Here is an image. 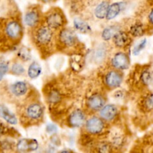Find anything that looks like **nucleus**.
<instances>
[{
  "label": "nucleus",
  "instance_id": "1",
  "mask_svg": "<svg viewBox=\"0 0 153 153\" xmlns=\"http://www.w3.org/2000/svg\"><path fill=\"white\" fill-rule=\"evenodd\" d=\"M23 34V26L17 13L11 11L0 16V53L16 49Z\"/></svg>",
  "mask_w": 153,
  "mask_h": 153
},
{
  "label": "nucleus",
  "instance_id": "2",
  "mask_svg": "<svg viewBox=\"0 0 153 153\" xmlns=\"http://www.w3.org/2000/svg\"><path fill=\"white\" fill-rule=\"evenodd\" d=\"M16 113L21 125L24 127L39 123L44 116V108L40 102L25 100L16 105Z\"/></svg>",
  "mask_w": 153,
  "mask_h": 153
},
{
  "label": "nucleus",
  "instance_id": "3",
  "mask_svg": "<svg viewBox=\"0 0 153 153\" xmlns=\"http://www.w3.org/2000/svg\"><path fill=\"white\" fill-rule=\"evenodd\" d=\"M31 39L36 47L42 54L48 55V53L52 52L54 46L56 47V40L55 41L54 31L44 23L33 28Z\"/></svg>",
  "mask_w": 153,
  "mask_h": 153
},
{
  "label": "nucleus",
  "instance_id": "4",
  "mask_svg": "<svg viewBox=\"0 0 153 153\" xmlns=\"http://www.w3.org/2000/svg\"><path fill=\"white\" fill-rule=\"evenodd\" d=\"M28 85L23 81H17L0 88V98L9 103L16 105L22 102V99L28 94Z\"/></svg>",
  "mask_w": 153,
  "mask_h": 153
},
{
  "label": "nucleus",
  "instance_id": "5",
  "mask_svg": "<svg viewBox=\"0 0 153 153\" xmlns=\"http://www.w3.org/2000/svg\"><path fill=\"white\" fill-rule=\"evenodd\" d=\"M79 46V39L73 30L63 28L58 31L56 38V47L60 50H73Z\"/></svg>",
  "mask_w": 153,
  "mask_h": 153
},
{
  "label": "nucleus",
  "instance_id": "6",
  "mask_svg": "<svg viewBox=\"0 0 153 153\" xmlns=\"http://www.w3.org/2000/svg\"><path fill=\"white\" fill-rule=\"evenodd\" d=\"M44 24L53 31H59L66 24V16L60 8H52L44 16Z\"/></svg>",
  "mask_w": 153,
  "mask_h": 153
},
{
  "label": "nucleus",
  "instance_id": "7",
  "mask_svg": "<svg viewBox=\"0 0 153 153\" xmlns=\"http://www.w3.org/2000/svg\"><path fill=\"white\" fill-rule=\"evenodd\" d=\"M85 131L94 136H100L106 131V122L100 117L94 116L87 120L85 124Z\"/></svg>",
  "mask_w": 153,
  "mask_h": 153
},
{
  "label": "nucleus",
  "instance_id": "8",
  "mask_svg": "<svg viewBox=\"0 0 153 153\" xmlns=\"http://www.w3.org/2000/svg\"><path fill=\"white\" fill-rule=\"evenodd\" d=\"M45 95H46V102L50 107L53 108L54 110L61 105L65 98L64 91L55 85L47 88V91Z\"/></svg>",
  "mask_w": 153,
  "mask_h": 153
},
{
  "label": "nucleus",
  "instance_id": "9",
  "mask_svg": "<svg viewBox=\"0 0 153 153\" xmlns=\"http://www.w3.org/2000/svg\"><path fill=\"white\" fill-rule=\"evenodd\" d=\"M24 23L31 29L41 24V13L40 9L36 6L31 7L26 10L23 18Z\"/></svg>",
  "mask_w": 153,
  "mask_h": 153
},
{
  "label": "nucleus",
  "instance_id": "10",
  "mask_svg": "<svg viewBox=\"0 0 153 153\" xmlns=\"http://www.w3.org/2000/svg\"><path fill=\"white\" fill-rule=\"evenodd\" d=\"M123 77L120 71L114 69V70H109L105 73L104 76L103 82L106 88L110 90H113L120 87L123 83Z\"/></svg>",
  "mask_w": 153,
  "mask_h": 153
},
{
  "label": "nucleus",
  "instance_id": "11",
  "mask_svg": "<svg viewBox=\"0 0 153 153\" xmlns=\"http://www.w3.org/2000/svg\"><path fill=\"white\" fill-rule=\"evenodd\" d=\"M105 98L100 93L92 94L86 100V106L91 111H100L105 105Z\"/></svg>",
  "mask_w": 153,
  "mask_h": 153
},
{
  "label": "nucleus",
  "instance_id": "12",
  "mask_svg": "<svg viewBox=\"0 0 153 153\" xmlns=\"http://www.w3.org/2000/svg\"><path fill=\"white\" fill-rule=\"evenodd\" d=\"M111 64L114 69L122 71L127 70L130 65V58L128 54L123 52H118L112 58Z\"/></svg>",
  "mask_w": 153,
  "mask_h": 153
},
{
  "label": "nucleus",
  "instance_id": "13",
  "mask_svg": "<svg viewBox=\"0 0 153 153\" xmlns=\"http://www.w3.org/2000/svg\"><path fill=\"white\" fill-rule=\"evenodd\" d=\"M86 114L82 109H76L72 111L67 117V123L72 128H79L86 122Z\"/></svg>",
  "mask_w": 153,
  "mask_h": 153
},
{
  "label": "nucleus",
  "instance_id": "14",
  "mask_svg": "<svg viewBox=\"0 0 153 153\" xmlns=\"http://www.w3.org/2000/svg\"><path fill=\"white\" fill-rule=\"evenodd\" d=\"M39 147V143L35 139H20L16 143V151L19 152H28L36 151Z\"/></svg>",
  "mask_w": 153,
  "mask_h": 153
},
{
  "label": "nucleus",
  "instance_id": "15",
  "mask_svg": "<svg viewBox=\"0 0 153 153\" xmlns=\"http://www.w3.org/2000/svg\"><path fill=\"white\" fill-rule=\"evenodd\" d=\"M118 112L119 111L115 105H105L104 107L100 111V117L106 123L112 122L117 117Z\"/></svg>",
  "mask_w": 153,
  "mask_h": 153
},
{
  "label": "nucleus",
  "instance_id": "16",
  "mask_svg": "<svg viewBox=\"0 0 153 153\" xmlns=\"http://www.w3.org/2000/svg\"><path fill=\"white\" fill-rule=\"evenodd\" d=\"M133 79L143 87L149 86L152 82V74L149 68H143L139 72L133 73Z\"/></svg>",
  "mask_w": 153,
  "mask_h": 153
},
{
  "label": "nucleus",
  "instance_id": "17",
  "mask_svg": "<svg viewBox=\"0 0 153 153\" xmlns=\"http://www.w3.org/2000/svg\"><path fill=\"white\" fill-rule=\"evenodd\" d=\"M112 40L116 47L119 48V49H123L128 46L131 43V35L128 32L120 30L114 34Z\"/></svg>",
  "mask_w": 153,
  "mask_h": 153
},
{
  "label": "nucleus",
  "instance_id": "18",
  "mask_svg": "<svg viewBox=\"0 0 153 153\" xmlns=\"http://www.w3.org/2000/svg\"><path fill=\"white\" fill-rule=\"evenodd\" d=\"M19 133L14 128L10 126L9 123L0 120V139L1 138H17Z\"/></svg>",
  "mask_w": 153,
  "mask_h": 153
},
{
  "label": "nucleus",
  "instance_id": "19",
  "mask_svg": "<svg viewBox=\"0 0 153 153\" xmlns=\"http://www.w3.org/2000/svg\"><path fill=\"white\" fill-rule=\"evenodd\" d=\"M123 6L124 2H122V1L114 2L111 4H110L105 19L108 20H111V19L116 18L121 13L123 8Z\"/></svg>",
  "mask_w": 153,
  "mask_h": 153
},
{
  "label": "nucleus",
  "instance_id": "20",
  "mask_svg": "<svg viewBox=\"0 0 153 153\" xmlns=\"http://www.w3.org/2000/svg\"><path fill=\"white\" fill-rule=\"evenodd\" d=\"M109 141L112 144L114 149H120L122 148L125 143V137L120 131H114L110 134Z\"/></svg>",
  "mask_w": 153,
  "mask_h": 153
},
{
  "label": "nucleus",
  "instance_id": "21",
  "mask_svg": "<svg viewBox=\"0 0 153 153\" xmlns=\"http://www.w3.org/2000/svg\"><path fill=\"white\" fill-rule=\"evenodd\" d=\"M109 6L110 4L108 0H102L99 4H97L94 9V15L96 17L100 19H105L107 15Z\"/></svg>",
  "mask_w": 153,
  "mask_h": 153
},
{
  "label": "nucleus",
  "instance_id": "22",
  "mask_svg": "<svg viewBox=\"0 0 153 153\" xmlns=\"http://www.w3.org/2000/svg\"><path fill=\"white\" fill-rule=\"evenodd\" d=\"M0 117L4 120L6 123L10 125H15L18 122V119L16 115L10 112L5 106L1 105H0Z\"/></svg>",
  "mask_w": 153,
  "mask_h": 153
},
{
  "label": "nucleus",
  "instance_id": "23",
  "mask_svg": "<svg viewBox=\"0 0 153 153\" xmlns=\"http://www.w3.org/2000/svg\"><path fill=\"white\" fill-rule=\"evenodd\" d=\"M83 55L79 52L73 53L70 58V67L72 70L75 72H79L82 70L83 64Z\"/></svg>",
  "mask_w": 153,
  "mask_h": 153
},
{
  "label": "nucleus",
  "instance_id": "24",
  "mask_svg": "<svg viewBox=\"0 0 153 153\" xmlns=\"http://www.w3.org/2000/svg\"><path fill=\"white\" fill-rule=\"evenodd\" d=\"M94 137L95 136L91 135L87 132L86 134H82L79 140L81 146L85 149H95L97 142H96Z\"/></svg>",
  "mask_w": 153,
  "mask_h": 153
},
{
  "label": "nucleus",
  "instance_id": "25",
  "mask_svg": "<svg viewBox=\"0 0 153 153\" xmlns=\"http://www.w3.org/2000/svg\"><path fill=\"white\" fill-rule=\"evenodd\" d=\"M128 33L130 35L134 37H142L146 33V28L144 25L140 22H135L130 26Z\"/></svg>",
  "mask_w": 153,
  "mask_h": 153
},
{
  "label": "nucleus",
  "instance_id": "26",
  "mask_svg": "<svg viewBox=\"0 0 153 153\" xmlns=\"http://www.w3.org/2000/svg\"><path fill=\"white\" fill-rule=\"evenodd\" d=\"M73 27L78 31L84 34H88L91 31V25L81 18H75L73 20Z\"/></svg>",
  "mask_w": 153,
  "mask_h": 153
},
{
  "label": "nucleus",
  "instance_id": "27",
  "mask_svg": "<svg viewBox=\"0 0 153 153\" xmlns=\"http://www.w3.org/2000/svg\"><path fill=\"white\" fill-rule=\"evenodd\" d=\"M120 27L117 25H111L110 26L106 27L102 31V38L104 40H105V41H108V40H111L114 36V34L117 31H120Z\"/></svg>",
  "mask_w": 153,
  "mask_h": 153
},
{
  "label": "nucleus",
  "instance_id": "28",
  "mask_svg": "<svg viewBox=\"0 0 153 153\" xmlns=\"http://www.w3.org/2000/svg\"><path fill=\"white\" fill-rule=\"evenodd\" d=\"M42 73V67L40 64L37 62H34L31 63L29 65L28 68V76L30 79H35L37 78H38L40 76Z\"/></svg>",
  "mask_w": 153,
  "mask_h": 153
},
{
  "label": "nucleus",
  "instance_id": "29",
  "mask_svg": "<svg viewBox=\"0 0 153 153\" xmlns=\"http://www.w3.org/2000/svg\"><path fill=\"white\" fill-rule=\"evenodd\" d=\"M140 106L145 111H153V94H148L143 97L140 103Z\"/></svg>",
  "mask_w": 153,
  "mask_h": 153
},
{
  "label": "nucleus",
  "instance_id": "30",
  "mask_svg": "<svg viewBox=\"0 0 153 153\" xmlns=\"http://www.w3.org/2000/svg\"><path fill=\"white\" fill-rule=\"evenodd\" d=\"M94 151L98 152H111L114 147L109 140H100L97 142Z\"/></svg>",
  "mask_w": 153,
  "mask_h": 153
},
{
  "label": "nucleus",
  "instance_id": "31",
  "mask_svg": "<svg viewBox=\"0 0 153 153\" xmlns=\"http://www.w3.org/2000/svg\"><path fill=\"white\" fill-rule=\"evenodd\" d=\"M16 57H17V59L26 62V61H30L31 58V51L26 46H22L18 49L16 52Z\"/></svg>",
  "mask_w": 153,
  "mask_h": 153
},
{
  "label": "nucleus",
  "instance_id": "32",
  "mask_svg": "<svg viewBox=\"0 0 153 153\" xmlns=\"http://www.w3.org/2000/svg\"><path fill=\"white\" fill-rule=\"evenodd\" d=\"M25 67L22 64L19 62H13L9 70L8 73L14 76H22L25 73Z\"/></svg>",
  "mask_w": 153,
  "mask_h": 153
},
{
  "label": "nucleus",
  "instance_id": "33",
  "mask_svg": "<svg viewBox=\"0 0 153 153\" xmlns=\"http://www.w3.org/2000/svg\"><path fill=\"white\" fill-rule=\"evenodd\" d=\"M106 54H107V50L104 46L97 48L94 52V61L97 63L102 62L105 58Z\"/></svg>",
  "mask_w": 153,
  "mask_h": 153
},
{
  "label": "nucleus",
  "instance_id": "34",
  "mask_svg": "<svg viewBox=\"0 0 153 153\" xmlns=\"http://www.w3.org/2000/svg\"><path fill=\"white\" fill-rule=\"evenodd\" d=\"M11 4V0H0V16L13 11L9 10Z\"/></svg>",
  "mask_w": 153,
  "mask_h": 153
},
{
  "label": "nucleus",
  "instance_id": "35",
  "mask_svg": "<svg viewBox=\"0 0 153 153\" xmlns=\"http://www.w3.org/2000/svg\"><path fill=\"white\" fill-rule=\"evenodd\" d=\"M9 70H10L9 62L5 61H0V84L2 82L4 76L8 73Z\"/></svg>",
  "mask_w": 153,
  "mask_h": 153
},
{
  "label": "nucleus",
  "instance_id": "36",
  "mask_svg": "<svg viewBox=\"0 0 153 153\" xmlns=\"http://www.w3.org/2000/svg\"><path fill=\"white\" fill-rule=\"evenodd\" d=\"M146 43H147V40L146 39H143L141 41L139 42L137 45L134 47L133 49V55H138L141 52L142 50L144 49V48L146 47Z\"/></svg>",
  "mask_w": 153,
  "mask_h": 153
},
{
  "label": "nucleus",
  "instance_id": "37",
  "mask_svg": "<svg viewBox=\"0 0 153 153\" xmlns=\"http://www.w3.org/2000/svg\"><path fill=\"white\" fill-rule=\"evenodd\" d=\"M46 131L48 134H55L58 132V127L55 124L49 123L46 126Z\"/></svg>",
  "mask_w": 153,
  "mask_h": 153
},
{
  "label": "nucleus",
  "instance_id": "38",
  "mask_svg": "<svg viewBox=\"0 0 153 153\" xmlns=\"http://www.w3.org/2000/svg\"><path fill=\"white\" fill-rule=\"evenodd\" d=\"M52 145H55V146H59L61 144V142H60L59 138H58V136H56V134H52Z\"/></svg>",
  "mask_w": 153,
  "mask_h": 153
},
{
  "label": "nucleus",
  "instance_id": "39",
  "mask_svg": "<svg viewBox=\"0 0 153 153\" xmlns=\"http://www.w3.org/2000/svg\"><path fill=\"white\" fill-rule=\"evenodd\" d=\"M148 20H149V23L153 25V7L149 11V15H148Z\"/></svg>",
  "mask_w": 153,
  "mask_h": 153
},
{
  "label": "nucleus",
  "instance_id": "40",
  "mask_svg": "<svg viewBox=\"0 0 153 153\" xmlns=\"http://www.w3.org/2000/svg\"><path fill=\"white\" fill-rule=\"evenodd\" d=\"M40 1L43 3H50L52 1H55V0H40Z\"/></svg>",
  "mask_w": 153,
  "mask_h": 153
},
{
  "label": "nucleus",
  "instance_id": "41",
  "mask_svg": "<svg viewBox=\"0 0 153 153\" xmlns=\"http://www.w3.org/2000/svg\"><path fill=\"white\" fill-rule=\"evenodd\" d=\"M2 152V150H1V140H0V152Z\"/></svg>",
  "mask_w": 153,
  "mask_h": 153
}]
</instances>
